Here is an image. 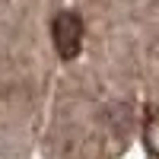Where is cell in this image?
Segmentation results:
<instances>
[{
    "label": "cell",
    "instance_id": "2",
    "mask_svg": "<svg viewBox=\"0 0 159 159\" xmlns=\"http://www.w3.org/2000/svg\"><path fill=\"white\" fill-rule=\"evenodd\" d=\"M143 147L150 156L159 159V111L150 108V115L143 118Z\"/></svg>",
    "mask_w": 159,
    "mask_h": 159
},
{
    "label": "cell",
    "instance_id": "1",
    "mask_svg": "<svg viewBox=\"0 0 159 159\" xmlns=\"http://www.w3.org/2000/svg\"><path fill=\"white\" fill-rule=\"evenodd\" d=\"M51 38H54V48L64 61H70L80 54V48H83V19L76 16V13L64 10L54 16V25H51Z\"/></svg>",
    "mask_w": 159,
    "mask_h": 159
}]
</instances>
